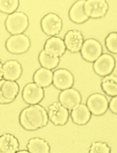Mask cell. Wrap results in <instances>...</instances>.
Returning <instances> with one entry per match:
<instances>
[{"label":"cell","instance_id":"cell-6","mask_svg":"<svg viewBox=\"0 0 117 153\" xmlns=\"http://www.w3.org/2000/svg\"><path fill=\"white\" fill-rule=\"evenodd\" d=\"M48 113L49 119L55 126H64L68 121V110L60 102H55L50 105Z\"/></svg>","mask_w":117,"mask_h":153},{"label":"cell","instance_id":"cell-3","mask_svg":"<svg viewBox=\"0 0 117 153\" xmlns=\"http://www.w3.org/2000/svg\"><path fill=\"white\" fill-rule=\"evenodd\" d=\"M19 90V86L15 81L0 80V103L12 102L17 97Z\"/></svg>","mask_w":117,"mask_h":153},{"label":"cell","instance_id":"cell-28","mask_svg":"<svg viewBox=\"0 0 117 153\" xmlns=\"http://www.w3.org/2000/svg\"><path fill=\"white\" fill-rule=\"evenodd\" d=\"M3 77V66L0 60V80L2 79Z\"/></svg>","mask_w":117,"mask_h":153},{"label":"cell","instance_id":"cell-15","mask_svg":"<svg viewBox=\"0 0 117 153\" xmlns=\"http://www.w3.org/2000/svg\"><path fill=\"white\" fill-rule=\"evenodd\" d=\"M64 43L67 49L72 52L80 51L83 40L81 33L76 30H71L65 35Z\"/></svg>","mask_w":117,"mask_h":153},{"label":"cell","instance_id":"cell-19","mask_svg":"<svg viewBox=\"0 0 117 153\" xmlns=\"http://www.w3.org/2000/svg\"><path fill=\"white\" fill-rule=\"evenodd\" d=\"M85 0L79 1L75 3L69 11L70 18L74 22L81 23L88 20L89 17L84 11V4Z\"/></svg>","mask_w":117,"mask_h":153},{"label":"cell","instance_id":"cell-5","mask_svg":"<svg viewBox=\"0 0 117 153\" xmlns=\"http://www.w3.org/2000/svg\"><path fill=\"white\" fill-rule=\"evenodd\" d=\"M87 106L91 113L95 116H99L107 111L109 102L104 95L96 93L92 94L88 98Z\"/></svg>","mask_w":117,"mask_h":153},{"label":"cell","instance_id":"cell-29","mask_svg":"<svg viewBox=\"0 0 117 153\" xmlns=\"http://www.w3.org/2000/svg\"><path fill=\"white\" fill-rule=\"evenodd\" d=\"M17 153H29V151L26 150H18Z\"/></svg>","mask_w":117,"mask_h":153},{"label":"cell","instance_id":"cell-16","mask_svg":"<svg viewBox=\"0 0 117 153\" xmlns=\"http://www.w3.org/2000/svg\"><path fill=\"white\" fill-rule=\"evenodd\" d=\"M3 77L4 79L15 81L20 77L22 70L21 65L15 60L7 61L3 66Z\"/></svg>","mask_w":117,"mask_h":153},{"label":"cell","instance_id":"cell-23","mask_svg":"<svg viewBox=\"0 0 117 153\" xmlns=\"http://www.w3.org/2000/svg\"><path fill=\"white\" fill-rule=\"evenodd\" d=\"M39 60L41 65L43 68L50 70L56 68L60 61L59 57L54 58L50 57L46 54L44 50L40 52Z\"/></svg>","mask_w":117,"mask_h":153},{"label":"cell","instance_id":"cell-9","mask_svg":"<svg viewBox=\"0 0 117 153\" xmlns=\"http://www.w3.org/2000/svg\"><path fill=\"white\" fill-rule=\"evenodd\" d=\"M22 98L28 104H38L44 97V91L43 88L35 83H30L26 85L23 89Z\"/></svg>","mask_w":117,"mask_h":153},{"label":"cell","instance_id":"cell-27","mask_svg":"<svg viewBox=\"0 0 117 153\" xmlns=\"http://www.w3.org/2000/svg\"><path fill=\"white\" fill-rule=\"evenodd\" d=\"M109 108L111 111L114 114H117V97H113L109 104Z\"/></svg>","mask_w":117,"mask_h":153},{"label":"cell","instance_id":"cell-25","mask_svg":"<svg viewBox=\"0 0 117 153\" xmlns=\"http://www.w3.org/2000/svg\"><path fill=\"white\" fill-rule=\"evenodd\" d=\"M111 150L110 148L106 143L97 142L92 143L89 152L109 153L111 152Z\"/></svg>","mask_w":117,"mask_h":153},{"label":"cell","instance_id":"cell-11","mask_svg":"<svg viewBox=\"0 0 117 153\" xmlns=\"http://www.w3.org/2000/svg\"><path fill=\"white\" fill-rule=\"evenodd\" d=\"M41 25L43 31L46 34L54 36L58 34L61 30L62 20L57 14L50 13L42 19Z\"/></svg>","mask_w":117,"mask_h":153},{"label":"cell","instance_id":"cell-24","mask_svg":"<svg viewBox=\"0 0 117 153\" xmlns=\"http://www.w3.org/2000/svg\"><path fill=\"white\" fill-rule=\"evenodd\" d=\"M18 5V0H0V11L11 14L15 12Z\"/></svg>","mask_w":117,"mask_h":153},{"label":"cell","instance_id":"cell-13","mask_svg":"<svg viewBox=\"0 0 117 153\" xmlns=\"http://www.w3.org/2000/svg\"><path fill=\"white\" fill-rule=\"evenodd\" d=\"M74 82L73 76L68 70L60 69L54 72L53 83L55 87L58 89L63 90L71 88Z\"/></svg>","mask_w":117,"mask_h":153},{"label":"cell","instance_id":"cell-22","mask_svg":"<svg viewBox=\"0 0 117 153\" xmlns=\"http://www.w3.org/2000/svg\"><path fill=\"white\" fill-rule=\"evenodd\" d=\"M102 87L104 91L112 97L117 95V78L114 75L105 76L102 81Z\"/></svg>","mask_w":117,"mask_h":153},{"label":"cell","instance_id":"cell-10","mask_svg":"<svg viewBox=\"0 0 117 153\" xmlns=\"http://www.w3.org/2000/svg\"><path fill=\"white\" fill-rule=\"evenodd\" d=\"M59 100L64 107L72 110L80 104L82 97L77 90L71 88L63 90L59 94Z\"/></svg>","mask_w":117,"mask_h":153},{"label":"cell","instance_id":"cell-18","mask_svg":"<svg viewBox=\"0 0 117 153\" xmlns=\"http://www.w3.org/2000/svg\"><path fill=\"white\" fill-rule=\"evenodd\" d=\"M71 117L74 123L79 125H84L90 121L91 113L86 105L79 104L72 110Z\"/></svg>","mask_w":117,"mask_h":153},{"label":"cell","instance_id":"cell-26","mask_svg":"<svg viewBox=\"0 0 117 153\" xmlns=\"http://www.w3.org/2000/svg\"><path fill=\"white\" fill-rule=\"evenodd\" d=\"M117 33H110L106 38V45L107 49L113 53L116 54L117 53Z\"/></svg>","mask_w":117,"mask_h":153},{"label":"cell","instance_id":"cell-30","mask_svg":"<svg viewBox=\"0 0 117 153\" xmlns=\"http://www.w3.org/2000/svg\"><path fill=\"white\" fill-rule=\"evenodd\" d=\"M1 153V151H0V153Z\"/></svg>","mask_w":117,"mask_h":153},{"label":"cell","instance_id":"cell-17","mask_svg":"<svg viewBox=\"0 0 117 153\" xmlns=\"http://www.w3.org/2000/svg\"><path fill=\"white\" fill-rule=\"evenodd\" d=\"M19 143L11 134H4L0 137V151L1 153H17L19 150Z\"/></svg>","mask_w":117,"mask_h":153},{"label":"cell","instance_id":"cell-4","mask_svg":"<svg viewBox=\"0 0 117 153\" xmlns=\"http://www.w3.org/2000/svg\"><path fill=\"white\" fill-rule=\"evenodd\" d=\"M30 46L29 38L23 34L11 36L6 43L7 50L14 54L24 53L29 50Z\"/></svg>","mask_w":117,"mask_h":153},{"label":"cell","instance_id":"cell-14","mask_svg":"<svg viewBox=\"0 0 117 153\" xmlns=\"http://www.w3.org/2000/svg\"><path fill=\"white\" fill-rule=\"evenodd\" d=\"M65 49L66 47L62 39L58 37H53L46 41L44 50L47 55L56 58L62 56Z\"/></svg>","mask_w":117,"mask_h":153},{"label":"cell","instance_id":"cell-20","mask_svg":"<svg viewBox=\"0 0 117 153\" xmlns=\"http://www.w3.org/2000/svg\"><path fill=\"white\" fill-rule=\"evenodd\" d=\"M53 75L50 70L41 68L35 73L34 80L35 83L42 88L48 87L53 82Z\"/></svg>","mask_w":117,"mask_h":153},{"label":"cell","instance_id":"cell-2","mask_svg":"<svg viewBox=\"0 0 117 153\" xmlns=\"http://www.w3.org/2000/svg\"><path fill=\"white\" fill-rule=\"evenodd\" d=\"M29 19L26 14L21 12H15L9 15L5 25L7 31L13 35L21 34L29 25Z\"/></svg>","mask_w":117,"mask_h":153},{"label":"cell","instance_id":"cell-8","mask_svg":"<svg viewBox=\"0 0 117 153\" xmlns=\"http://www.w3.org/2000/svg\"><path fill=\"white\" fill-rule=\"evenodd\" d=\"M108 5L104 0H88L84 4V11L86 15L92 18L103 17L105 15Z\"/></svg>","mask_w":117,"mask_h":153},{"label":"cell","instance_id":"cell-1","mask_svg":"<svg viewBox=\"0 0 117 153\" xmlns=\"http://www.w3.org/2000/svg\"><path fill=\"white\" fill-rule=\"evenodd\" d=\"M49 120L48 112L38 104L32 105L24 108L19 117L21 126L29 131H35L45 127Z\"/></svg>","mask_w":117,"mask_h":153},{"label":"cell","instance_id":"cell-7","mask_svg":"<svg viewBox=\"0 0 117 153\" xmlns=\"http://www.w3.org/2000/svg\"><path fill=\"white\" fill-rule=\"evenodd\" d=\"M81 50L83 58L90 62L95 61L102 53L100 43L92 39L87 40L83 43Z\"/></svg>","mask_w":117,"mask_h":153},{"label":"cell","instance_id":"cell-12","mask_svg":"<svg viewBox=\"0 0 117 153\" xmlns=\"http://www.w3.org/2000/svg\"><path fill=\"white\" fill-rule=\"evenodd\" d=\"M115 62L113 57L110 54L101 55L95 62L93 68L96 73L105 76L110 74L115 68Z\"/></svg>","mask_w":117,"mask_h":153},{"label":"cell","instance_id":"cell-21","mask_svg":"<svg viewBox=\"0 0 117 153\" xmlns=\"http://www.w3.org/2000/svg\"><path fill=\"white\" fill-rule=\"evenodd\" d=\"M29 153H49L50 152V147L48 143L43 139L35 137L31 139L27 146Z\"/></svg>","mask_w":117,"mask_h":153}]
</instances>
